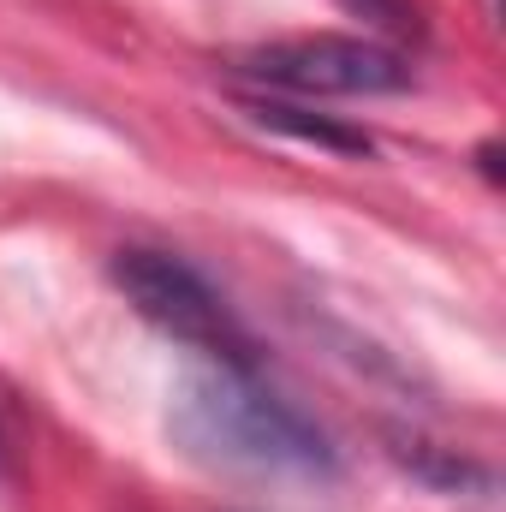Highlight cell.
Returning a JSON list of instances; mask_svg holds the SVG:
<instances>
[{
    "mask_svg": "<svg viewBox=\"0 0 506 512\" xmlns=\"http://www.w3.org/2000/svg\"><path fill=\"white\" fill-rule=\"evenodd\" d=\"M167 441L191 465L239 483H334L340 477L334 441L280 393L256 387L239 364H215L173 387Z\"/></svg>",
    "mask_w": 506,
    "mask_h": 512,
    "instance_id": "6da1fadb",
    "label": "cell"
},
{
    "mask_svg": "<svg viewBox=\"0 0 506 512\" xmlns=\"http://www.w3.org/2000/svg\"><path fill=\"white\" fill-rule=\"evenodd\" d=\"M114 286L167 340H179V346H191V352H203L215 364H239V370L251 364L245 328L233 322V310L215 298V286L191 262H179L167 251H120L114 256Z\"/></svg>",
    "mask_w": 506,
    "mask_h": 512,
    "instance_id": "7a4b0ae2",
    "label": "cell"
},
{
    "mask_svg": "<svg viewBox=\"0 0 506 512\" xmlns=\"http://www.w3.org/2000/svg\"><path fill=\"white\" fill-rule=\"evenodd\" d=\"M245 78L298 90V96H393L411 84V66L364 36H298L245 54Z\"/></svg>",
    "mask_w": 506,
    "mask_h": 512,
    "instance_id": "3957f363",
    "label": "cell"
},
{
    "mask_svg": "<svg viewBox=\"0 0 506 512\" xmlns=\"http://www.w3.org/2000/svg\"><path fill=\"white\" fill-rule=\"evenodd\" d=\"M262 131H280V137H298V143H316L328 155H370V131L346 126V120H328V114H310V108H292V102H245Z\"/></svg>",
    "mask_w": 506,
    "mask_h": 512,
    "instance_id": "277c9868",
    "label": "cell"
},
{
    "mask_svg": "<svg viewBox=\"0 0 506 512\" xmlns=\"http://www.w3.org/2000/svg\"><path fill=\"white\" fill-rule=\"evenodd\" d=\"M352 12H364V18H376V24H387V30H405L411 24V12L399 6V0H346Z\"/></svg>",
    "mask_w": 506,
    "mask_h": 512,
    "instance_id": "5b68a950",
    "label": "cell"
}]
</instances>
